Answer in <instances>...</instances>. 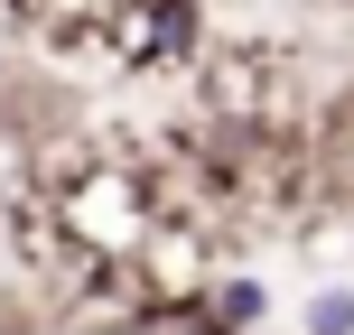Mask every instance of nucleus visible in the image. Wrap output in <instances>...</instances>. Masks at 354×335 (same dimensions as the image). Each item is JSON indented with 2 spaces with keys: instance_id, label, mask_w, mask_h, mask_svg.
Returning <instances> with one entry per match:
<instances>
[{
  "instance_id": "nucleus-4",
  "label": "nucleus",
  "mask_w": 354,
  "mask_h": 335,
  "mask_svg": "<svg viewBox=\"0 0 354 335\" xmlns=\"http://www.w3.org/2000/svg\"><path fill=\"white\" fill-rule=\"evenodd\" d=\"M187 307H196L214 335H261V326H270V289L252 280V270H205V289H196Z\"/></svg>"
},
{
  "instance_id": "nucleus-2",
  "label": "nucleus",
  "mask_w": 354,
  "mask_h": 335,
  "mask_svg": "<svg viewBox=\"0 0 354 335\" xmlns=\"http://www.w3.org/2000/svg\"><path fill=\"white\" fill-rule=\"evenodd\" d=\"M103 47L122 56L131 75H177V66L205 56V10H196V0H112Z\"/></svg>"
},
{
  "instance_id": "nucleus-6",
  "label": "nucleus",
  "mask_w": 354,
  "mask_h": 335,
  "mask_svg": "<svg viewBox=\"0 0 354 335\" xmlns=\"http://www.w3.org/2000/svg\"><path fill=\"white\" fill-rule=\"evenodd\" d=\"M326 186L354 195V84L336 93V112H326Z\"/></svg>"
},
{
  "instance_id": "nucleus-3",
  "label": "nucleus",
  "mask_w": 354,
  "mask_h": 335,
  "mask_svg": "<svg viewBox=\"0 0 354 335\" xmlns=\"http://www.w3.org/2000/svg\"><path fill=\"white\" fill-rule=\"evenodd\" d=\"M205 131H280V66L261 47L205 56Z\"/></svg>"
},
{
  "instance_id": "nucleus-5",
  "label": "nucleus",
  "mask_w": 354,
  "mask_h": 335,
  "mask_svg": "<svg viewBox=\"0 0 354 335\" xmlns=\"http://www.w3.org/2000/svg\"><path fill=\"white\" fill-rule=\"evenodd\" d=\"M299 335H354V280H317V289H308Z\"/></svg>"
},
{
  "instance_id": "nucleus-1",
  "label": "nucleus",
  "mask_w": 354,
  "mask_h": 335,
  "mask_svg": "<svg viewBox=\"0 0 354 335\" xmlns=\"http://www.w3.org/2000/svg\"><path fill=\"white\" fill-rule=\"evenodd\" d=\"M47 214H56V233H66L75 261H131V251L149 242V224H159V186H149L140 168H122V159H93V168L56 177Z\"/></svg>"
}]
</instances>
